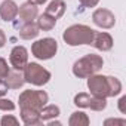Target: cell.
I'll return each mask as SVG.
<instances>
[{"instance_id": "obj_8", "label": "cell", "mask_w": 126, "mask_h": 126, "mask_svg": "<svg viewBox=\"0 0 126 126\" xmlns=\"http://www.w3.org/2000/svg\"><path fill=\"white\" fill-rule=\"evenodd\" d=\"M9 62H11V65H12L14 70L22 71L24 67L27 65V62H28V50L24 46H15L11 50Z\"/></svg>"}, {"instance_id": "obj_9", "label": "cell", "mask_w": 126, "mask_h": 126, "mask_svg": "<svg viewBox=\"0 0 126 126\" xmlns=\"http://www.w3.org/2000/svg\"><path fill=\"white\" fill-rule=\"evenodd\" d=\"M92 21L99 28H113L116 24V16L108 9H96L92 14Z\"/></svg>"}, {"instance_id": "obj_2", "label": "cell", "mask_w": 126, "mask_h": 126, "mask_svg": "<svg viewBox=\"0 0 126 126\" xmlns=\"http://www.w3.org/2000/svg\"><path fill=\"white\" fill-rule=\"evenodd\" d=\"M104 65V59L99 55L88 53L83 58L77 59L73 65V74L79 79H88L89 76L98 73Z\"/></svg>"}, {"instance_id": "obj_23", "label": "cell", "mask_w": 126, "mask_h": 126, "mask_svg": "<svg viewBox=\"0 0 126 126\" xmlns=\"http://www.w3.org/2000/svg\"><path fill=\"white\" fill-rule=\"evenodd\" d=\"M79 3L83 8H95L99 3V0H79Z\"/></svg>"}, {"instance_id": "obj_15", "label": "cell", "mask_w": 126, "mask_h": 126, "mask_svg": "<svg viewBox=\"0 0 126 126\" xmlns=\"http://www.w3.org/2000/svg\"><path fill=\"white\" fill-rule=\"evenodd\" d=\"M5 82H6V85H8V89H19V88H22V85L25 83L24 74H22L21 71H18V70L9 71L8 76H6V79H5Z\"/></svg>"}, {"instance_id": "obj_3", "label": "cell", "mask_w": 126, "mask_h": 126, "mask_svg": "<svg viewBox=\"0 0 126 126\" xmlns=\"http://www.w3.org/2000/svg\"><path fill=\"white\" fill-rule=\"evenodd\" d=\"M95 30L83 24H74L65 28L62 39L68 46H79V45H91L94 40Z\"/></svg>"}, {"instance_id": "obj_14", "label": "cell", "mask_w": 126, "mask_h": 126, "mask_svg": "<svg viewBox=\"0 0 126 126\" xmlns=\"http://www.w3.org/2000/svg\"><path fill=\"white\" fill-rule=\"evenodd\" d=\"M40 28L37 27V24L36 22H33V21H28V22H25L21 28H19V37L21 39H24V40H31V39H36L37 36H39V31Z\"/></svg>"}, {"instance_id": "obj_12", "label": "cell", "mask_w": 126, "mask_h": 126, "mask_svg": "<svg viewBox=\"0 0 126 126\" xmlns=\"http://www.w3.org/2000/svg\"><path fill=\"white\" fill-rule=\"evenodd\" d=\"M37 14H39V8L36 5L30 3V2H27V3H24L18 8V15L21 18V21H24V22L33 21L37 16Z\"/></svg>"}, {"instance_id": "obj_27", "label": "cell", "mask_w": 126, "mask_h": 126, "mask_svg": "<svg viewBox=\"0 0 126 126\" xmlns=\"http://www.w3.org/2000/svg\"><path fill=\"white\" fill-rule=\"evenodd\" d=\"M5 43H6V34H5V31L2 28H0V47H3Z\"/></svg>"}, {"instance_id": "obj_5", "label": "cell", "mask_w": 126, "mask_h": 126, "mask_svg": "<svg viewBox=\"0 0 126 126\" xmlns=\"http://www.w3.org/2000/svg\"><path fill=\"white\" fill-rule=\"evenodd\" d=\"M25 83L34 85V86H43L50 80V73L43 68L37 62H27V65L22 70Z\"/></svg>"}, {"instance_id": "obj_4", "label": "cell", "mask_w": 126, "mask_h": 126, "mask_svg": "<svg viewBox=\"0 0 126 126\" xmlns=\"http://www.w3.org/2000/svg\"><path fill=\"white\" fill-rule=\"evenodd\" d=\"M49 101V96L45 91H24L19 98H18V102H19V108H31V110H36V111H40Z\"/></svg>"}, {"instance_id": "obj_28", "label": "cell", "mask_w": 126, "mask_h": 126, "mask_svg": "<svg viewBox=\"0 0 126 126\" xmlns=\"http://www.w3.org/2000/svg\"><path fill=\"white\" fill-rule=\"evenodd\" d=\"M30 3H33V5H36V6H39V5H43V3H46L47 0H28Z\"/></svg>"}, {"instance_id": "obj_16", "label": "cell", "mask_w": 126, "mask_h": 126, "mask_svg": "<svg viewBox=\"0 0 126 126\" xmlns=\"http://www.w3.org/2000/svg\"><path fill=\"white\" fill-rule=\"evenodd\" d=\"M46 14L53 16L55 19H59L62 15L65 14V3L64 0H52L46 8Z\"/></svg>"}, {"instance_id": "obj_22", "label": "cell", "mask_w": 126, "mask_h": 126, "mask_svg": "<svg viewBox=\"0 0 126 126\" xmlns=\"http://www.w3.org/2000/svg\"><path fill=\"white\" fill-rule=\"evenodd\" d=\"M11 71L9 65H8V62L5 58H0V79H6L8 73Z\"/></svg>"}, {"instance_id": "obj_6", "label": "cell", "mask_w": 126, "mask_h": 126, "mask_svg": "<svg viewBox=\"0 0 126 126\" xmlns=\"http://www.w3.org/2000/svg\"><path fill=\"white\" fill-rule=\"evenodd\" d=\"M56 50H58V43L52 37L40 39V40L34 42L33 46H31V53L37 59H42V61H46V59L53 58L55 53H56Z\"/></svg>"}, {"instance_id": "obj_7", "label": "cell", "mask_w": 126, "mask_h": 126, "mask_svg": "<svg viewBox=\"0 0 126 126\" xmlns=\"http://www.w3.org/2000/svg\"><path fill=\"white\" fill-rule=\"evenodd\" d=\"M74 105L80 107V108H91L94 111H102L107 107V101L105 98H98L95 95H89V94H77L74 96Z\"/></svg>"}, {"instance_id": "obj_17", "label": "cell", "mask_w": 126, "mask_h": 126, "mask_svg": "<svg viewBox=\"0 0 126 126\" xmlns=\"http://www.w3.org/2000/svg\"><path fill=\"white\" fill-rule=\"evenodd\" d=\"M89 123H91V120H89L88 114L83 111H74L68 119L70 126H88Z\"/></svg>"}, {"instance_id": "obj_24", "label": "cell", "mask_w": 126, "mask_h": 126, "mask_svg": "<svg viewBox=\"0 0 126 126\" xmlns=\"http://www.w3.org/2000/svg\"><path fill=\"white\" fill-rule=\"evenodd\" d=\"M6 92H8V85H6L5 79H0V98L6 95Z\"/></svg>"}, {"instance_id": "obj_21", "label": "cell", "mask_w": 126, "mask_h": 126, "mask_svg": "<svg viewBox=\"0 0 126 126\" xmlns=\"http://www.w3.org/2000/svg\"><path fill=\"white\" fill-rule=\"evenodd\" d=\"M0 110H2V111H14L15 110V104L11 99L0 98Z\"/></svg>"}, {"instance_id": "obj_11", "label": "cell", "mask_w": 126, "mask_h": 126, "mask_svg": "<svg viewBox=\"0 0 126 126\" xmlns=\"http://www.w3.org/2000/svg\"><path fill=\"white\" fill-rule=\"evenodd\" d=\"M18 16V6L15 2L12 0H5V2L0 5V18L6 22L14 21Z\"/></svg>"}, {"instance_id": "obj_18", "label": "cell", "mask_w": 126, "mask_h": 126, "mask_svg": "<svg viewBox=\"0 0 126 126\" xmlns=\"http://www.w3.org/2000/svg\"><path fill=\"white\" fill-rule=\"evenodd\" d=\"M59 107L58 105H45L42 110H40V119H42V122H47V120H50V119H55V117H58L59 116Z\"/></svg>"}, {"instance_id": "obj_25", "label": "cell", "mask_w": 126, "mask_h": 126, "mask_svg": "<svg viewBox=\"0 0 126 126\" xmlns=\"http://www.w3.org/2000/svg\"><path fill=\"white\" fill-rule=\"evenodd\" d=\"M125 104H126V96H122V98L119 99V110H120V113H122V114H125V113H126Z\"/></svg>"}, {"instance_id": "obj_1", "label": "cell", "mask_w": 126, "mask_h": 126, "mask_svg": "<svg viewBox=\"0 0 126 126\" xmlns=\"http://www.w3.org/2000/svg\"><path fill=\"white\" fill-rule=\"evenodd\" d=\"M88 88L92 95L105 99L111 96H117L122 92V83L119 79L111 76L96 74V73L88 77Z\"/></svg>"}, {"instance_id": "obj_13", "label": "cell", "mask_w": 126, "mask_h": 126, "mask_svg": "<svg viewBox=\"0 0 126 126\" xmlns=\"http://www.w3.org/2000/svg\"><path fill=\"white\" fill-rule=\"evenodd\" d=\"M21 119L27 126H34V125H42L40 119V111L31 110V108H21Z\"/></svg>"}, {"instance_id": "obj_19", "label": "cell", "mask_w": 126, "mask_h": 126, "mask_svg": "<svg viewBox=\"0 0 126 126\" xmlns=\"http://www.w3.org/2000/svg\"><path fill=\"white\" fill-rule=\"evenodd\" d=\"M55 24H56V19H55L53 16L47 15L46 12H45L43 15H40L39 19H37V27H39L40 30H43V31H50V30L55 27Z\"/></svg>"}, {"instance_id": "obj_10", "label": "cell", "mask_w": 126, "mask_h": 126, "mask_svg": "<svg viewBox=\"0 0 126 126\" xmlns=\"http://www.w3.org/2000/svg\"><path fill=\"white\" fill-rule=\"evenodd\" d=\"M94 47H96L98 50H102V52H107L113 47V37L108 34V33H104V31H95L94 34V40L91 43Z\"/></svg>"}, {"instance_id": "obj_20", "label": "cell", "mask_w": 126, "mask_h": 126, "mask_svg": "<svg viewBox=\"0 0 126 126\" xmlns=\"http://www.w3.org/2000/svg\"><path fill=\"white\" fill-rule=\"evenodd\" d=\"M0 125H2V126H16V125H19V120H18L15 116L9 114V116H3V117H2Z\"/></svg>"}, {"instance_id": "obj_26", "label": "cell", "mask_w": 126, "mask_h": 126, "mask_svg": "<svg viewBox=\"0 0 126 126\" xmlns=\"http://www.w3.org/2000/svg\"><path fill=\"white\" fill-rule=\"evenodd\" d=\"M104 123H105V125H108V123H114V125H117V123H119V125H125V123H126V120H125V119H107Z\"/></svg>"}]
</instances>
